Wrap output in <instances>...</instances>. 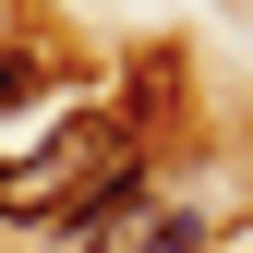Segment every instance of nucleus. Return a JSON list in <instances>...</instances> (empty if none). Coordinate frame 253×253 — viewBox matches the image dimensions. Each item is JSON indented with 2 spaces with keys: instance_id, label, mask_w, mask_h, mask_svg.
I'll use <instances>...</instances> for the list:
<instances>
[{
  "instance_id": "f257e3e1",
  "label": "nucleus",
  "mask_w": 253,
  "mask_h": 253,
  "mask_svg": "<svg viewBox=\"0 0 253 253\" xmlns=\"http://www.w3.org/2000/svg\"><path fill=\"white\" fill-rule=\"evenodd\" d=\"M37 84H48L37 48H0V109H37Z\"/></svg>"
},
{
  "instance_id": "f03ea898",
  "label": "nucleus",
  "mask_w": 253,
  "mask_h": 253,
  "mask_svg": "<svg viewBox=\"0 0 253 253\" xmlns=\"http://www.w3.org/2000/svg\"><path fill=\"white\" fill-rule=\"evenodd\" d=\"M133 253H205V217H157V229H145Z\"/></svg>"
}]
</instances>
